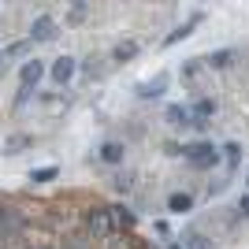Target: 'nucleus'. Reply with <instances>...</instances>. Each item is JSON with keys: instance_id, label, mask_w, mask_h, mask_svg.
I'll return each mask as SVG.
<instances>
[{"instance_id": "1", "label": "nucleus", "mask_w": 249, "mask_h": 249, "mask_svg": "<svg viewBox=\"0 0 249 249\" xmlns=\"http://www.w3.org/2000/svg\"><path fill=\"white\" fill-rule=\"evenodd\" d=\"M86 231H89V238H112L115 234V219H112V208L104 205H93L86 212Z\"/></svg>"}, {"instance_id": "2", "label": "nucleus", "mask_w": 249, "mask_h": 249, "mask_svg": "<svg viewBox=\"0 0 249 249\" xmlns=\"http://www.w3.org/2000/svg\"><path fill=\"white\" fill-rule=\"evenodd\" d=\"M182 156H186L194 167H212L219 160V149L212 142H194V145H182Z\"/></svg>"}, {"instance_id": "3", "label": "nucleus", "mask_w": 249, "mask_h": 249, "mask_svg": "<svg viewBox=\"0 0 249 249\" xmlns=\"http://www.w3.org/2000/svg\"><path fill=\"white\" fill-rule=\"evenodd\" d=\"M60 34V22L52 19V15H37V19L30 22V45L34 41H52Z\"/></svg>"}, {"instance_id": "4", "label": "nucleus", "mask_w": 249, "mask_h": 249, "mask_svg": "<svg viewBox=\"0 0 249 249\" xmlns=\"http://www.w3.org/2000/svg\"><path fill=\"white\" fill-rule=\"evenodd\" d=\"M74 71H78V60H74V56H60V60H52V67H49L56 86H67L74 78Z\"/></svg>"}, {"instance_id": "5", "label": "nucleus", "mask_w": 249, "mask_h": 249, "mask_svg": "<svg viewBox=\"0 0 249 249\" xmlns=\"http://www.w3.org/2000/svg\"><path fill=\"white\" fill-rule=\"evenodd\" d=\"M41 74H45V63H41V60H26V63H22V71H19L22 89H26V93H30V89H37Z\"/></svg>"}, {"instance_id": "6", "label": "nucleus", "mask_w": 249, "mask_h": 249, "mask_svg": "<svg viewBox=\"0 0 249 249\" xmlns=\"http://www.w3.org/2000/svg\"><path fill=\"white\" fill-rule=\"evenodd\" d=\"M216 112V101H208V97H201L197 104H190V123H197V126H205L208 123V115Z\"/></svg>"}, {"instance_id": "7", "label": "nucleus", "mask_w": 249, "mask_h": 249, "mask_svg": "<svg viewBox=\"0 0 249 249\" xmlns=\"http://www.w3.org/2000/svg\"><path fill=\"white\" fill-rule=\"evenodd\" d=\"M197 22H201V11H194V15H190V22H182L178 30H171V34H167V37H164V45H167V49H171V45H178V41H182V37H190Z\"/></svg>"}, {"instance_id": "8", "label": "nucleus", "mask_w": 249, "mask_h": 249, "mask_svg": "<svg viewBox=\"0 0 249 249\" xmlns=\"http://www.w3.org/2000/svg\"><path fill=\"white\" fill-rule=\"evenodd\" d=\"M30 145H34L30 134H11L8 142H4V153H8V156H19V153H26Z\"/></svg>"}, {"instance_id": "9", "label": "nucleus", "mask_w": 249, "mask_h": 249, "mask_svg": "<svg viewBox=\"0 0 249 249\" xmlns=\"http://www.w3.org/2000/svg\"><path fill=\"white\" fill-rule=\"evenodd\" d=\"M19 227H22V223H19V216H15L11 208H0V238H11Z\"/></svg>"}, {"instance_id": "10", "label": "nucleus", "mask_w": 249, "mask_h": 249, "mask_svg": "<svg viewBox=\"0 0 249 249\" xmlns=\"http://www.w3.org/2000/svg\"><path fill=\"white\" fill-rule=\"evenodd\" d=\"M138 49H142V45H138L134 37H126V41H119V45H115V52H112V56H115L119 63H130V60L138 56Z\"/></svg>"}, {"instance_id": "11", "label": "nucleus", "mask_w": 249, "mask_h": 249, "mask_svg": "<svg viewBox=\"0 0 249 249\" xmlns=\"http://www.w3.org/2000/svg\"><path fill=\"white\" fill-rule=\"evenodd\" d=\"M164 119H167L171 126H182V123H190V108H186V104H167Z\"/></svg>"}, {"instance_id": "12", "label": "nucleus", "mask_w": 249, "mask_h": 249, "mask_svg": "<svg viewBox=\"0 0 249 249\" xmlns=\"http://www.w3.org/2000/svg\"><path fill=\"white\" fill-rule=\"evenodd\" d=\"M101 160L104 164H123V145H119V142H104L101 145Z\"/></svg>"}, {"instance_id": "13", "label": "nucleus", "mask_w": 249, "mask_h": 249, "mask_svg": "<svg viewBox=\"0 0 249 249\" xmlns=\"http://www.w3.org/2000/svg\"><path fill=\"white\" fill-rule=\"evenodd\" d=\"M112 219H115V231H119V227L130 231V227H134V212H130L126 205H115L112 208Z\"/></svg>"}, {"instance_id": "14", "label": "nucleus", "mask_w": 249, "mask_h": 249, "mask_svg": "<svg viewBox=\"0 0 249 249\" xmlns=\"http://www.w3.org/2000/svg\"><path fill=\"white\" fill-rule=\"evenodd\" d=\"M167 89V74H156L153 82H142V89H138V93L142 97H160Z\"/></svg>"}, {"instance_id": "15", "label": "nucleus", "mask_w": 249, "mask_h": 249, "mask_svg": "<svg viewBox=\"0 0 249 249\" xmlns=\"http://www.w3.org/2000/svg\"><path fill=\"white\" fill-rule=\"evenodd\" d=\"M205 63H208V67H216V71H223V67H231V63H234V52H231V49H219V52H212Z\"/></svg>"}, {"instance_id": "16", "label": "nucleus", "mask_w": 249, "mask_h": 249, "mask_svg": "<svg viewBox=\"0 0 249 249\" xmlns=\"http://www.w3.org/2000/svg\"><path fill=\"white\" fill-rule=\"evenodd\" d=\"M52 178H60V167H34L30 171V182H52Z\"/></svg>"}, {"instance_id": "17", "label": "nucleus", "mask_w": 249, "mask_h": 249, "mask_svg": "<svg viewBox=\"0 0 249 249\" xmlns=\"http://www.w3.org/2000/svg\"><path fill=\"white\" fill-rule=\"evenodd\" d=\"M190 205H194V197H190V194H171V201H167V208H171V212H190Z\"/></svg>"}, {"instance_id": "18", "label": "nucleus", "mask_w": 249, "mask_h": 249, "mask_svg": "<svg viewBox=\"0 0 249 249\" xmlns=\"http://www.w3.org/2000/svg\"><path fill=\"white\" fill-rule=\"evenodd\" d=\"M223 156H227V164H231V167H238V160H242V145H238V142H227V145H223Z\"/></svg>"}, {"instance_id": "19", "label": "nucleus", "mask_w": 249, "mask_h": 249, "mask_svg": "<svg viewBox=\"0 0 249 249\" xmlns=\"http://www.w3.org/2000/svg\"><path fill=\"white\" fill-rule=\"evenodd\" d=\"M112 186L119 190V194H130V186H134V175H126V171H119V175L112 178Z\"/></svg>"}, {"instance_id": "20", "label": "nucleus", "mask_w": 249, "mask_h": 249, "mask_svg": "<svg viewBox=\"0 0 249 249\" xmlns=\"http://www.w3.org/2000/svg\"><path fill=\"white\" fill-rule=\"evenodd\" d=\"M22 52H30V41H15L8 52H4V56H22Z\"/></svg>"}, {"instance_id": "21", "label": "nucleus", "mask_w": 249, "mask_h": 249, "mask_svg": "<svg viewBox=\"0 0 249 249\" xmlns=\"http://www.w3.org/2000/svg\"><path fill=\"white\" fill-rule=\"evenodd\" d=\"M238 212H242V216H249V194H246V197L238 201Z\"/></svg>"}, {"instance_id": "22", "label": "nucleus", "mask_w": 249, "mask_h": 249, "mask_svg": "<svg viewBox=\"0 0 249 249\" xmlns=\"http://www.w3.org/2000/svg\"><path fill=\"white\" fill-rule=\"evenodd\" d=\"M167 249H186V246H182V242H171V246H167Z\"/></svg>"}, {"instance_id": "23", "label": "nucleus", "mask_w": 249, "mask_h": 249, "mask_svg": "<svg viewBox=\"0 0 249 249\" xmlns=\"http://www.w3.org/2000/svg\"><path fill=\"white\" fill-rule=\"evenodd\" d=\"M4 60H8V56H4V52H0V71H4Z\"/></svg>"}, {"instance_id": "24", "label": "nucleus", "mask_w": 249, "mask_h": 249, "mask_svg": "<svg viewBox=\"0 0 249 249\" xmlns=\"http://www.w3.org/2000/svg\"><path fill=\"white\" fill-rule=\"evenodd\" d=\"M30 249H49V246H30Z\"/></svg>"}]
</instances>
